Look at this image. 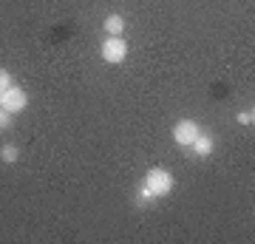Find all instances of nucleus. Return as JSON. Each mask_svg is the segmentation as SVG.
Wrapping results in <instances>:
<instances>
[{"mask_svg": "<svg viewBox=\"0 0 255 244\" xmlns=\"http://www.w3.org/2000/svg\"><path fill=\"white\" fill-rule=\"evenodd\" d=\"M176 179L170 171H164V168H150V171L145 173V179H142V188H147L150 193H153V199H162V196H167L170 190H173Z\"/></svg>", "mask_w": 255, "mask_h": 244, "instance_id": "f257e3e1", "label": "nucleus"}, {"mask_svg": "<svg viewBox=\"0 0 255 244\" xmlns=\"http://www.w3.org/2000/svg\"><path fill=\"white\" fill-rule=\"evenodd\" d=\"M26 105H28V94L17 85H9L0 94V108H6L9 114H20V111H26Z\"/></svg>", "mask_w": 255, "mask_h": 244, "instance_id": "f03ea898", "label": "nucleus"}, {"mask_svg": "<svg viewBox=\"0 0 255 244\" xmlns=\"http://www.w3.org/2000/svg\"><path fill=\"white\" fill-rule=\"evenodd\" d=\"M128 57V43L122 37H105V43H102V60L108 65H119L125 63Z\"/></svg>", "mask_w": 255, "mask_h": 244, "instance_id": "7ed1b4c3", "label": "nucleus"}, {"mask_svg": "<svg viewBox=\"0 0 255 244\" xmlns=\"http://www.w3.org/2000/svg\"><path fill=\"white\" fill-rule=\"evenodd\" d=\"M199 134H201V128H199V122H193V119H179L173 125V139H176V145H182V148H190Z\"/></svg>", "mask_w": 255, "mask_h": 244, "instance_id": "20e7f679", "label": "nucleus"}, {"mask_svg": "<svg viewBox=\"0 0 255 244\" xmlns=\"http://www.w3.org/2000/svg\"><path fill=\"white\" fill-rule=\"evenodd\" d=\"M190 148H193V154L199 156V159H207V156L213 154V148H216V142H213V136L199 134V136H196V142H193Z\"/></svg>", "mask_w": 255, "mask_h": 244, "instance_id": "39448f33", "label": "nucleus"}, {"mask_svg": "<svg viewBox=\"0 0 255 244\" xmlns=\"http://www.w3.org/2000/svg\"><path fill=\"white\" fill-rule=\"evenodd\" d=\"M102 26H105V31H108V37H122V31H125V20L119 17V14H108Z\"/></svg>", "mask_w": 255, "mask_h": 244, "instance_id": "423d86ee", "label": "nucleus"}, {"mask_svg": "<svg viewBox=\"0 0 255 244\" xmlns=\"http://www.w3.org/2000/svg\"><path fill=\"white\" fill-rule=\"evenodd\" d=\"M0 159H3L6 165H14L20 159V148H17V145H11V142L3 145V148H0Z\"/></svg>", "mask_w": 255, "mask_h": 244, "instance_id": "0eeeda50", "label": "nucleus"}, {"mask_svg": "<svg viewBox=\"0 0 255 244\" xmlns=\"http://www.w3.org/2000/svg\"><path fill=\"white\" fill-rule=\"evenodd\" d=\"M236 119H238V125H253V122H255V111H253V108L238 111V114H236Z\"/></svg>", "mask_w": 255, "mask_h": 244, "instance_id": "6e6552de", "label": "nucleus"}, {"mask_svg": "<svg viewBox=\"0 0 255 244\" xmlns=\"http://www.w3.org/2000/svg\"><path fill=\"white\" fill-rule=\"evenodd\" d=\"M9 85H11V74L6 71V68H0V94L9 88Z\"/></svg>", "mask_w": 255, "mask_h": 244, "instance_id": "1a4fd4ad", "label": "nucleus"}, {"mask_svg": "<svg viewBox=\"0 0 255 244\" xmlns=\"http://www.w3.org/2000/svg\"><path fill=\"white\" fill-rule=\"evenodd\" d=\"M11 117H14V114H9L6 108H0V131H6V128L11 125Z\"/></svg>", "mask_w": 255, "mask_h": 244, "instance_id": "9d476101", "label": "nucleus"}]
</instances>
